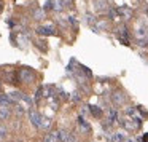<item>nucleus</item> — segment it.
I'll return each mask as SVG.
<instances>
[{
	"mask_svg": "<svg viewBox=\"0 0 148 142\" xmlns=\"http://www.w3.org/2000/svg\"><path fill=\"white\" fill-rule=\"evenodd\" d=\"M11 116V109L10 107H0V120H8Z\"/></svg>",
	"mask_w": 148,
	"mask_h": 142,
	"instance_id": "obj_13",
	"label": "nucleus"
},
{
	"mask_svg": "<svg viewBox=\"0 0 148 142\" xmlns=\"http://www.w3.org/2000/svg\"><path fill=\"white\" fill-rule=\"evenodd\" d=\"M0 96H2V94H0Z\"/></svg>",
	"mask_w": 148,
	"mask_h": 142,
	"instance_id": "obj_23",
	"label": "nucleus"
},
{
	"mask_svg": "<svg viewBox=\"0 0 148 142\" xmlns=\"http://www.w3.org/2000/svg\"><path fill=\"white\" fill-rule=\"evenodd\" d=\"M65 142H77V136L73 134V132H70V134H69V137H67V141Z\"/></svg>",
	"mask_w": 148,
	"mask_h": 142,
	"instance_id": "obj_20",
	"label": "nucleus"
},
{
	"mask_svg": "<svg viewBox=\"0 0 148 142\" xmlns=\"http://www.w3.org/2000/svg\"><path fill=\"white\" fill-rule=\"evenodd\" d=\"M77 123H78V128H80V131L81 132H86V134H89L91 132V125L84 120V116H78V120H77Z\"/></svg>",
	"mask_w": 148,
	"mask_h": 142,
	"instance_id": "obj_10",
	"label": "nucleus"
},
{
	"mask_svg": "<svg viewBox=\"0 0 148 142\" xmlns=\"http://www.w3.org/2000/svg\"><path fill=\"white\" fill-rule=\"evenodd\" d=\"M116 13H118V16L121 18V19L129 21V19H132L134 11H132L131 8H127V7H119V8H116Z\"/></svg>",
	"mask_w": 148,
	"mask_h": 142,
	"instance_id": "obj_6",
	"label": "nucleus"
},
{
	"mask_svg": "<svg viewBox=\"0 0 148 142\" xmlns=\"http://www.w3.org/2000/svg\"><path fill=\"white\" fill-rule=\"evenodd\" d=\"M89 107H91V115L96 116V118H102L103 112H102L100 107H96V105H89Z\"/></svg>",
	"mask_w": 148,
	"mask_h": 142,
	"instance_id": "obj_15",
	"label": "nucleus"
},
{
	"mask_svg": "<svg viewBox=\"0 0 148 142\" xmlns=\"http://www.w3.org/2000/svg\"><path fill=\"white\" fill-rule=\"evenodd\" d=\"M62 3H64V7L65 8H73V0H64V2H62Z\"/></svg>",
	"mask_w": 148,
	"mask_h": 142,
	"instance_id": "obj_19",
	"label": "nucleus"
},
{
	"mask_svg": "<svg viewBox=\"0 0 148 142\" xmlns=\"http://www.w3.org/2000/svg\"><path fill=\"white\" fill-rule=\"evenodd\" d=\"M70 101H72V102H75V104L81 102V94L78 93V91H73V93L70 94Z\"/></svg>",
	"mask_w": 148,
	"mask_h": 142,
	"instance_id": "obj_17",
	"label": "nucleus"
},
{
	"mask_svg": "<svg viewBox=\"0 0 148 142\" xmlns=\"http://www.w3.org/2000/svg\"><path fill=\"white\" fill-rule=\"evenodd\" d=\"M37 34L38 35H43V37H49V35H54L56 34V29L54 26H38L37 27Z\"/></svg>",
	"mask_w": 148,
	"mask_h": 142,
	"instance_id": "obj_7",
	"label": "nucleus"
},
{
	"mask_svg": "<svg viewBox=\"0 0 148 142\" xmlns=\"http://www.w3.org/2000/svg\"><path fill=\"white\" fill-rule=\"evenodd\" d=\"M64 3H62V0H53V10L54 11H62L64 10Z\"/></svg>",
	"mask_w": 148,
	"mask_h": 142,
	"instance_id": "obj_16",
	"label": "nucleus"
},
{
	"mask_svg": "<svg viewBox=\"0 0 148 142\" xmlns=\"http://www.w3.org/2000/svg\"><path fill=\"white\" fill-rule=\"evenodd\" d=\"M0 13H2V0H0Z\"/></svg>",
	"mask_w": 148,
	"mask_h": 142,
	"instance_id": "obj_22",
	"label": "nucleus"
},
{
	"mask_svg": "<svg viewBox=\"0 0 148 142\" xmlns=\"http://www.w3.org/2000/svg\"><path fill=\"white\" fill-rule=\"evenodd\" d=\"M18 77H19L21 83L30 85V83H34V80H35V72L30 70L29 67H23V69H19V72H18Z\"/></svg>",
	"mask_w": 148,
	"mask_h": 142,
	"instance_id": "obj_2",
	"label": "nucleus"
},
{
	"mask_svg": "<svg viewBox=\"0 0 148 142\" xmlns=\"http://www.w3.org/2000/svg\"><path fill=\"white\" fill-rule=\"evenodd\" d=\"M142 142H148V134H143V137H142Z\"/></svg>",
	"mask_w": 148,
	"mask_h": 142,
	"instance_id": "obj_21",
	"label": "nucleus"
},
{
	"mask_svg": "<svg viewBox=\"0 0 148 142\" xmlns=\"http://www.w3.org/2000/svg\"><path fill=\"white\" fill-rule=\"evenodd\" d=\"M118 118H119V116H118V112H116V109H115V107H113V109H110V110H108V113H107L105 126H107V128H108V126L112 128V126L115 125L116 121H118Z\"/></svg>",
	"mask_w": 148,
	"mask_h": 142,
	"instance_id": "obj_5",
	"label": "nucleus"
},
{
	"mask_svg": "<svg viewBox=\"0 0 148 142\" xmlns=\"http://www.w3.org/2000/svg\"><path fill=\"white\" fill-rule=\"evenodd\" d=\"M110 137H112V142H124L126 139H127V136L123 131H119V132H112Z\"/></svg>",
	"mask_w": 148,
	"mask_h": 142,
	"instance_id": "obj_12",
	"label": "nucleus"
},
{
	"mask_svg": "<svg viewBox=\"0 0 148 142\" xmlns=\"http://www.w3.org/2000/svg\"><path fill=\"white\" fill-rule=\"evenodd\" d=\"M118 123L121 125V128L126 129L127 132H135V131H138V128L142 126V125H138L137 121H134L132 118H129L127 115L119 116V118H118Z\"/></svg>",
	"mask_w": 148,
	"mask_h": 142,
	"instance_id": "obj_1",
	"label": "nucleus"
},
{
	"mask_svg": "<svg viewBox=\"0 0 148 142\" xmlns=\"http://www.w3.org/2000/svg\"><path fill=\"white\" fill-rule=\"evenodd\" d=\"M94 5H96L97 11L108 10V3H107V0H94Z\"/></svg>",
	"mask_w": 148,
	"mask_h": 142,
	"instance_id": "obj_14",
	"label": "nucleus"
},
{
	"mask_svg": "<svg viewBox=\"0 0 148 142\" xmlns=\"http://www.w3.org/2000/svg\"><path fill=\"white\" fill-rule=\"evenodd\" d=\"M116 32H118L119 42L124 43V45H129V34H127V29H126V26H119Z\"/></svg>",
	"mask_w": 148,
	"mask_h": 142,
	"instance_id": "obj_8",
	"label": "nucleus"
},
{
	"mask_svg": "<svg viewBox=\"0 0 148 142\" xmlns=\"http://www.w3.org/2000/svg\"><path fill=\"white\" fill-rule=\"evenodd\" d=\"M27 115H29V121L32 123V125L35 126L37 129H40V123H42V115H40V113L37 112L35 109H30Z\"/></svg>",
	"mask_w": 148,
	"mask_h": 142,
	"instance_id": "obj_4",
	"label": "nucleus"
},
{
	"mask_svg": "<svg viewBox=\"0 0 148 142\" xmlns=\"http://www.w3.org/2000/svg\"><path fill=\"white\" fill-rule=\"evenodd\" d=\"M51 126H53V120L49 118V116H43L42 115V123H40V129H43V131H51Z\"/></svg>",
	"mask_w": 148,
	"mask_h": 142,
	"instance_id": "obj_11",
	"label": "nucleus"
},
{
	"mask_svg": "<svg viewBox=\"0 0 148 142\" xmlns=\"http://www.w3.org/2000/svg\"><path fill=\"white\" fill-rule=\"evenodd\" d=\"M43 142H61L59 141V129H51L46 132V136L43 137Z\"/></svg>",
	"mask_w": 148,
	"mask_h": 142,
	"instance_id": "obj_9",
	"label": "nucleus"
},
{
	"mask_svg": "<svg viewBox=\"0 0 148 142\" xmlns=\"http://www.w3.org/2000/svg\"><path fill=\"white\" fill-rule=\"evenodd\" d=\"M34 18H35L37 21L43 19V18H45V11H43V10H35V13H34Z\"/></svg>",
	"mask_w": 148,
	"mask_h": 142,
	"instance_id": "obj_18",
	"label": "nucleus"
},
{
	"mask_svg": "<svg viewBox=\"0 0 148 142\" xmlns=\"http://www.w3.org/2000/svg\"><path fill=\"white\" fill-rule=\"evenodd\" d=\"M112 104H113V107H123L126 104V101H127V97H126V94L123 93L121 90H116V91H113L112 93Z\"/></svg>",
	"mask_w": 148,
	"mask_h": 142,
	"instance_id": "obj_3",
	"label": "nucleus"
}]
</instances>
